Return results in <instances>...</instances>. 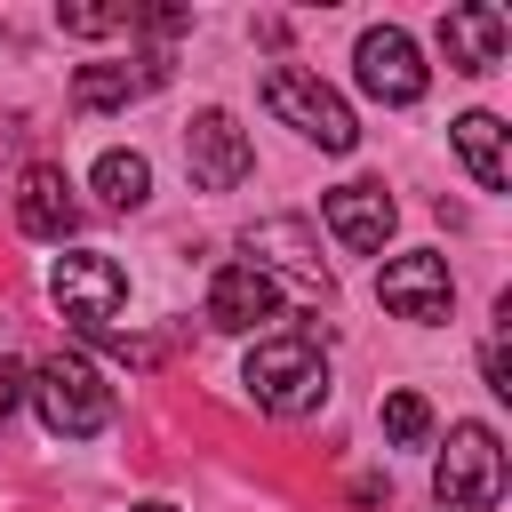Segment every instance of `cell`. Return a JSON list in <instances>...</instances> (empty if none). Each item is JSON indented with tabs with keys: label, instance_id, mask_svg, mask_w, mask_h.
<instances>
[{
	"label": "cell",
	"instance_id": "1",
	"mask_svg": "<svg viewBox=\"0 0 512 512\" xmlns=\"http://www.w3.org/2000/svg\"><path fill=\"white\" fill-rule=\"evenodd\" d=\"M256 96H264V112H272L280 128H296V136H304V144H320V152H352V144H360L352 104H344L320 72H304V64H264Z\"/></svg>",
	"mask_w": 512,
	"mask_h": 512
},
{
	"label": "cell",
	"instance_id": "2",
	"mask_svg": "<svg viewBox=\"0 0 512 512\" xmlns=\"http://www.w3.org/2000/svg\"><path fill=\"white\" fill-rule=\"evenodd\" d=\"M240 384H248V400H256L264 416H312V408L328 400V352H320L312 336H264V344L248 352Z\"/></svg>",
	"mask_w": 512,
	"mask_h": 512
},
{
	"label": "cell",
	"instance_id": "3",
	"mask_svg": "<svg viewBox=\"0 0 512 512\" xmlns=\"http://www.w3.org/2000/svg\"><path fill=\"white\" fill-rule=\"evenodd\" d=\"M24 400L40 408V424L56 440H96L112 424V384L80 360V352H48L32 376H24Z\"/></svg>",
	"mask_w": 512,
	"mask_h": 512
},
{
	"label": "cell",
	"instance_id": "4",
	"mask_svg": "<svg viewBox=\"0 0 512 512\" xmlns=\"http://www.w3.org/2000/svg\"><path fill=\"white\" fill-rule=\"evenodd\" d=\"M48 296H56V312L72 320V336L112 344V320H120V304H128V272H120V256H104V248H64V256L48 264Z\"/></svg>",
	"mask_w": 512,
	"mask_h": 512
},
{
	"label": "cell",
	"instance_id": "5",
	"mask_svg": "<svg viewBox=\"0 0 512 512\" xmlns=\"http://www.w3.org/2000/svg\"><path fill=\"white\" fill-rule=\"evenodd\" d=\"M240 264H256V272L280 288V304H288V296H296V304H328V296H336V280H328L304 216H264V224H248V232H240Z\"/></svg>",
	"mask_w": 512,
	"mask_h": 512
},
{
	"label": "cell",
	"instance_id": "6",
	"mask_svg": "<svg viewBox=\"0 0 512 512\" xmlns=\"http://www.w3.org/2000/svg\"><path fill=\"white\" fill-rule=\"evenodd\" d=\"M496 496H504L496 424H448V448L432 456V504L440 512H496Z\"/></svg>",
	"mask_w": 512,
	"mask_h": 512
},
{
	"label": "cell",
	"instance_id": "7",
	"mask_svg": "<svg viewBox=\"0 0 512 512\" xmlns=\"http://www.w3.org/2000/svg\"><path fill=\"white\" fill-rule=\"evenodd\" d=\"M376 304H384L392 320H408V328H440L448 304H456V272H448V256H440V248H400V256H384V272H376Z\"/></svg>",
	"mask_w": 512,
	"mask_h": 512
},
{
	"label": "cell",
	"instance_id": "8",
	"mask_svg": "<svg viewBox=\"0 0 512 512\" xmlns=\"http://www.w3.org/2000/svg\"><path fill=\"white\" fill-rule=\"evenodd\" d=\"M352 80H360L376 104H416V96L432 88V64H424V48H416L400 24H368V32L352 40Z\"/></svg>",
	"mask_w": 512,
	"mask_h": 512
},
{
	"label": "cell",
	"instance_id": "9",
	"mask_svg": "<svg viewBox=\"0 0 512 512\" xmlns=\"http://www.w3.org/2000/svg\"><path fill=\"white\" fill-rule=\"evenodd\" d=\"M184 168H192V184L200 192H240L248 184V168H256V144H248V128L232 120V112H192V128H184Z\"/></svg>",
	"mask_w": 512,
	"mask_h": 512
},
{
	"label": "cell",
	"instance_id": "10",
	"mask_svg": "<svg viewBox=\"0 0 512 512\" xmlns=\"http://www.w3.org/2000/svg\"><path fill=\"white\" fill-rule=\"evenodd\" d=\"M320 216H328V232H336L352 256H376V248L392 240V224H400L392 192H384V184H368V176H352V184L320 192Z\"/></svg>",
	"mask_w": 512,
	"mask_h": 512
},
{
	"label": "cell",
	"instance_id": "11",
	"mask_svg": "<svg viewBox=\"0 0 512 512\" xmlns=\"http://www.w3.org/2000/svg\"><path fill=\"white\" fill-rule=\"evenodd\" d=\"M440 48H448V64L456 72H496L504 64V48H512V16L496 8V0H464V8H448L440 16Z\"/></svg>",
	"mask_w": 512,
	"mask_h": 512
},
{
	"label": "cell",
	"instance_id": "12",
	"mask_svg": "<svg viewBox=\"0 0 512 512\" xmlns=\"http://www.w3.org/2000/svg\"><path fill=\"white\" fill-rule=\"evenodd\" d=\"M264 320H280V288L256 272V264H216V280H208V328H224V336H256Z\"/></svg>",
	"mask_w": 512,
	"mask_h": 512
},
{
	"label": "cell",
	"instance_id": "13",
	"mask_svg": "<svg viewBox=\"0 0 512 512\" xmlns=\"http://www.w3.org/2000/svg\"><path fill=\"white\" fill-rule=\"evenodd\" d=\"M16 224H24L32 240H72V232H80V200H72L64 168L32 160V168L16 176Z\"/></svg>",
	"mask_w": 512,
	"mask_h": 512
},
{
	"label": "cell",
	"instance_id": "14",
	"mask_svg": "<svg viewBox=\"0 0 512 512\" xmlns=\"http://www.w3.org/2000/svg\"><path fill=\"white\" fill-rule=\"evenodd\" d=\"M160 80H168V56H160V48L136 56V64H80V72H72V104H80V112H112V104L152 96Z\"/></svg>",
	"mask_w": 512,
	"mask_h": 512
},
{
	"label": "cell",
	"instance_id": "15",
	"mask_svg": "<svg viewBox=\"0 0 512 512\" xmlns=\"http://www.w3.org/2000/svg\"><path fill=\"white\" fill-rule=\"evenodd\" d=\"M448 144H456V160H464V176H472L480 192H504V184H512V144H504V120H496V112H464V120L448 128Z\"/></svg>",
	"mask_w": 512,
	"mask_h": 512
},
{
	"label": "cell",
	"instance_id": "16",
	"mask_svg": "<svg viewBox=\"0 0 512 512\" xmlns=\"http://www.w3.org/2000/svg\"><path fill=\"white\" fill-rule=\"evenodd\" d=\"M88 184H96L104 208H144V200H152V160H144L136 144H112V152H96Z\"/></svg>",
	"mask_w": 512,
	"mask_h": 512
},
{
	"label": "cell",
	"instance_id": "17",
	"mask_svg": "<svg viewBox=\"0 0 512 512\" xmlns=\"http://www.w3.org/2000/svg\"><path fill=\"white\" fill-rule=\"evenodd\" d=\"M384 440L392 448H424L432 440V400L424 392H384Z\"/></svg>",
	"mask_w": 512,
	"mask_h": 512
},
{
	"label": "cell",
	"instance_id": "18",
	"mask_svg": "<svg viewBox=\"0 0 512 512\" xmlns=\"http://www.w3.org/2000/svg\"><path fill=\"white\" fill-rule=\"evenodd\" d=\"M120 24H128V8H56V32H80V40H104Z\"/></svg>",
	"mask_w": 512,
	"mask_h": 512
},
{
	"label": "cell",
	"instance_id": "19",
	"mask_svg": "<svg viewBox=\"0 0 512 512\" xmlns=\"http://www.w3.org/2000/svg\"><path fill=\"white\" fill-rule=\"evenodd\" d=\"M480 368H488V392H496V400H512V360H504V328H496V336L480 344Z\"/></svg>",
	"mask_w": 512,
	"mask_h": 512
},
{
	"label": "cell",
	"instance_id": "20",
	"mask_svg": "<svg viewBox=\"0 0 512 512\" xmlns=\"http://www.w3.org/2000/svg\"><path fill=\"white\" fill-rule=\"evenodd\" d=\"M24 376H32L24 360H0V424H8L16 408H24Z\"/></svg>",
	"mask_w": 512,
	"mask_h": 512
},
{
	"label": "cell",
	"instance_id": "21",
	"mask_svg": "<svg viewBox=\"0 0 512 512\" xmlns=\"http://www.w3.org/2000/svg\"><path fill=\"white\" fill-rule=\"evenodd\" d=\"M128 512H176V504H160V496H152V504H128Z\"/></svg>",
	"mask_w": 512,
	"mask_h": 512
}]
</instances>
